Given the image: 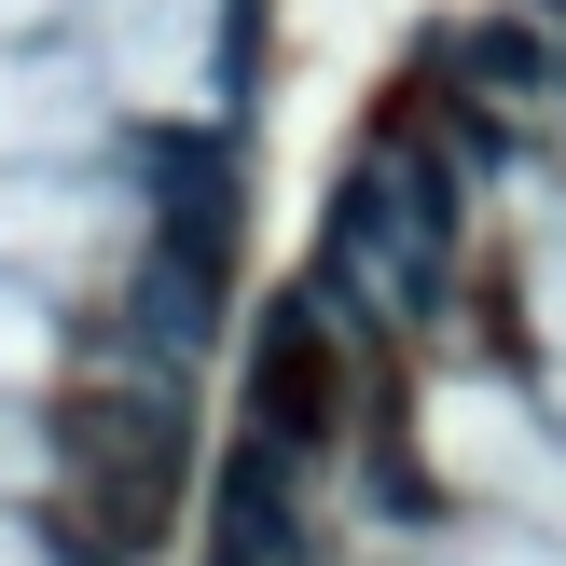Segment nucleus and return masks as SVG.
<instances>
[{
	"mask_svg": "<svg viewBox=\"0 0 566 566\" xmlns=\"http://www.w3.org/2000/svg\"><path fill=\"white\" fill-rule=\"evenodd\" d=\"M249 401H263V442L276 457H304V442L346 429V346H332L318 304H263V359H249Z\"/></svg>",
	"mask_w": 566,
	"mask_h": 566,
	"instance_id": "obj_3",
	"label": "nucleus"
},
{
	"mask_svg": "<svg viewBox=\"0 0 566 566\" xmlns=\"http://www.w3.org/2000/svg\"><path fill=\"white\" fill-rule=\"evenodd\" d=\"M442 249H457V180L374 153L346 180V208H332V291L374 304V318H429L442 304Z\"/></svg>",
	"mask_w": 566,
	"mask_h": 566,
	"instance_id": "obj_1",
	"label": "nucleus"
},
{
	"mask_svg": "<svg viewBox=\"0 0 566 566\" xmlns=\"http://www.w3.org/2000/svg\"><path fill=\"white\" fill-rule=\"evenodd\" d=\"M55 457L83 484V539L97 553H153L166 497H180V401L166 387H83L55 415Z\"/></svg>",
	"mask_w": 566,
	"mask_h": 566,
	"instance_id": "obj_2",
	"label": "nucleus"
},
{
	"mask_svg": "<svg viewBox=\"0 0 566 566\" xmlns=\"http://www.w3.org/2000/svg\"><path fill=\"white\" fill-rule=\"evenodd\" d=\"M470 83H484V97H539L553 42H539V28H470Z\"/></svg>",
	"mask_w": 566,
	"mask_h": 566,
	"instance_id": "obj_5",
	"label": "nucleus"
},
{
	"mask_svg": "<svg viewBox=\"0 0 566 566\" xmlns=\"http://www.w3.org/2000/svg\"><path fill=\"white\" fill-rule=\"evenodd\" d=\"M221 566H304V512H291V457L263 429L221 457Z\"/></svg>",
	"mask_w": 566,
	"mask_h": 566,
	"instance_id": "obj_4",
	"label": "nucleus"
}]
</instances>
